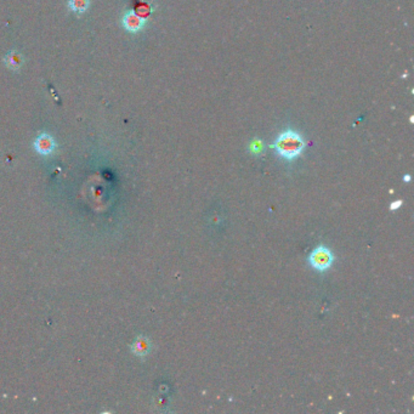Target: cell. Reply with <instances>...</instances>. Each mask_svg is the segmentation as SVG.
I'll return each mask as SVG.
<instances>
[{
    "instance_id": "cell-1",
    "label": "cell",
    "mask_w": 414,
    "mask_h": 414,
    "mask_svg": "<svg viewBox=\"0 0 414 414\" xmlns=\"http://www.w3.org/2000/svg\"><path fill=\"white\" fill-rule=\"evenodd\" d=\"M271 147L283 159L293 161L303 153L305 148V141L296 131L286 130L276 139L275 144Z\"/></svg>"
},
{
    "instance_id": "cell-2",
    "label": "cell",
    "mask_w": 414,
    "mask_h": 414,
    "mask_svg": "<svg viewBox=\"0 0 414 414\" xmlns=\"http://www.w3.org/2000/svg\"><path fill=\"white\" fill-rule=\"evenodd\" d=\"M309 263H310L313 270L318 271V272H324L333 265L334 255L331 249L324 246H320L313 249L312 253L310 254Z\"/></svg>"
},
{
    "instance_id": "cell-3",
    "label": "cell",
    "mask_w": 414,
    "mask_h": 414,
    "mask_svg": "<svg viewBox=\"0 0 414 414\" xmlns=\"http://www.w3.org/2000/svg\"><path fill=\"white\" fill-rule=\"evenodd\" d=\"M121 23L126 32L135 34V33H139V32H141L142 29L146 27L147 22H146V19L140 16V15L136 14L135 11L129 10V11H125L123 14V16H122V20H121Z\"/></svg>"
},
{
    "instance_id": "cell-4",
    "label": "cell",
    "mask_w": 414,
    "mask_h": 414,
    "mask_svg": "<svg viewBox=\"0 0 414 414\" xmlns=\"http://www.w3.org/2000/svg\"><path fill=\"white\" fill-rule=\"evenodd\" d=\"M56 141L50 134L41 133L33 142V147L41 156H50L56 149Z\"/></svg>"
},
{
    "instance_id": "cell-5",
    "label": "cell",
    "mask_w": 414,
    "mask_h": 414,
    "mask_svg": "<svg viewBox=\"0 0 414 414\" xmlns=\"http://www.w3.org/2000/svg\"><path fill=\"white\" fill-rule=\"evenodd\" d=\"M2 61H4L5 66L9 69H11V71H20L24 63V57L19 51L12 50V51H9L5 55Z\"/></svg>"
},
{
    "instance_id": "cell-6",
    "label": "cell",
    "mask_w": 414,
    "mask_h": 414,
    "mask_svg": "<svg viewBox=\"0 0 414 414\" xmlns=\"http://www.w3.org/2000/svg\"><path fill=\"white\" fill-rule=\"evenodd\" d=\"M68 7L76 15H83L90 7V0H68Z\"/></svg>"
},
{
    "instance_id": "cell-7",
    "label": "cell",
    "mask_w": 414,
    "mask_h": 414,
    "mask_svg": "<svg viewBox=\"0 0 414 414\" xmlns=\"http://www.w3.org/2000/svg\"><path fill=\"white\" fill-rule=\"evenodd\" d=\"M149 350V341L146 338H138L135 340V343L133 344V351L135 355L138 356H144L148 352Z\"/></svg>"
},
{
    "instance_id": "cell-8",
    "label": "cell",
    "mask_w": 414,
    "mask_h": 414,
    "mask_svg": "<svg viewBox=\"0 0 414 414\" xmlns=\"http://www.w3.org/2000/svg\"><path fill=\"white\" fill-rule=\"evenodd\" d=\"M250 149L254 152V153L261 152V151H263V142H261V141H254L253 144H251Z\"/></svg>"
},
{
    "instance_id": "cell-9",
    "label": "cell",
    "mask_w": 414,
    "mask_h": 414,
    "mask_svg": "<svg viewBox=\"0 0 414 414\" xmlns=\"http://www.w3.org/2000/svg\"><path fill=\"white\" fill-rule=\"evenodd\" d=\"M401 206H402V201H396V202H393V203H391V206H390V210H391V211L397 210V209L400 208Z\"/></svg>"
},
{
    "instance_id": "cell-10",
    "label": "cell",
    "mask_w": 414,
    "mask_h": 414,
    "mask_svg": "<svg viewBox=\"0 0 414 414\" xmlns=\"http://www.w3.org/2000/svg\"><path fill=\"white\" fill-rule=\"evenodd\" d=\"M403 180H406V183H410V180H411V176L410 175H406L405 178H403Z\"/></svg>"
}]
</instances>
